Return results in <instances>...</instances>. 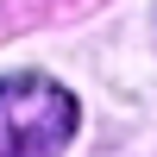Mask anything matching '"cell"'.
Wrapping results in <instances>:
<instances>
[{
    "mask_svg": "<svg viewBox=\"0 0 157 157\" xmlns=\"http://www.w3.org/2000/svg\"><path fill=\"white\" fill-rule=\"evenodd\" d=\"M75 94L50 75H0V157H63L75 138Z\"/></svg>",
    "mask_w": 157,
    "mask_h": 157,
    "instance_id": "6da1fadb",
    "label": "cell"
}]
</instances>
